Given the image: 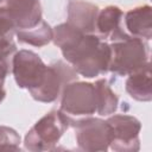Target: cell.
I'll list each match as a JSON object with an SVG mask.
<instances>
[{
	"instance_id": "obj_1",
	"label": "cell",
	"mask_w": 152,
	"mask_h": 152,
	"mask_svg": "<svg viewBox=\"0 0 152 152\" xmlns=\"http://www.w3.org/2000/svg\"><path fill=\"white\" fill-rule=\"evenodd\" d=\"M62 53L74 70L87 78H93L108 71L110 46L100 36L93 33L83 34L72 46L62 50Z\"/></svg>"
},
{
	"instance_id": "obj_2",
	"label": "cell",
	"mask_w": 152,
	"mask_h": 152,
	"mask_svg": "<svg viewBox=\"0 0 152 152\" xmlns=\"http://www.w3.org/2000/svg\"><path fill=\"white\" fill-rule=\"evenodd\" d=\"M109 68L116 76H127L148 63V46L137 37L126 33L120 39L110 42Z\"/></svg>"
},
{
	"instance_id": "obj_3",
	"label": "cell",
	"mask_w": 152,
	"mask_h": 152,
	"mask_svg": "<svg viewBox=\"0 0 152 152\" xmlns=\"http://www.w3.org/2000/svg\"><path fill=\"white\" fill-rule=\"evenodd\" d=\"M70 126V118L61 110H51L38 120L25 135L24 145L30 151L55 150L56 144Z\"/></svg>"
},
{
	"instance_id": "obj_4",
	"label": "cell",
	"mask_w": 152,
	"mask_h": 152,
	"mask_svg": "<svg viewBox=\"0 0 152 152\" xmlns=\"http://www.w3.org/2000/svg\"><path fill=\"white\" fill-rule=\"evenodd\" d=\"M61 112L66 116H91L96 112V94L93 83L70 82L62 93Z\"/></svg>"
},
{
	"instance_id": "obj_5",
	"label": "cell",
	"mask_w": 152,
	"mask_h": 152,
	"mask_svg": "<svg viewBox=\"0 0 152 152\" xmlns=\"http://www.w3.org/2000/svg\"><path fill=\"white\" fill-rule=\"evenodd\" d=\"M106 121L109 126L108 148L119 152H133L139 150V132L141 125L137 118L126 114H114Z\"/></svg>"
},
{
	"instance_id": "obj_6",
	"label": "cell",
	"mask_w": 152,
	"mask_h": 152,
	"mask_svg": "<svg viewBox=\"0 0 152 152\" xmlns=\"http://www.w3.org/2000/svg\"><path fill=\"white\" fill-rule=\"evenodd\" d=\"M74 81H77V72L74 68L63 61H57L48 65L43 82L30 94L36 101L52 102L58 99L63 88Z\"/></svg>"
},
{
	"instance_id": "obj_7",
	"label": "cell",
	"mask_w": 152,
	"mask_h": 152,
	"mask_svg": "<svg viewBox=\"0 0 152 152\" xmlns=\"http://www.w3.org/2000/svg\"><path fill=\"white\" fill-rule=\"evenodd\" d=\"M48 65L33 51L20 50L13 55L12 72L19 88L28 91L40 86L44 80Z\"/></svg>"
},
{
	"instance_id": "obj_8",
	"label": "cell",
	"mask_w": 152,
	"mask_h": 152,
	"mask_svg": "<svg viewBox=\"0 0 152 152\" xmlns=\"http://www.w3.org/2000/svg\"><path fill=\"white\" fill-rule=\"evenodd\" d=\"M77 145L83 151H106L109 147V126L107 121L86 116L71 121Z\"/></svg>"
},
{
	"instance_id": "obj_9",
	"label": "cell",
	"mask_w": 152,
	"mask_h": 152,
	"mask_svg": "<svg viewBox=\"0 0 152 152\" xmlns=\"http://www.w3.org/2000/svg\"><path fill=\"white\" fill-rule=\"evenodd\" d=\"M4 2L15 25V31L31 28L42 20V6L38 0H5Z\"/></svg>"
},
{
	"instance_id": "obj_10",
	"label": "cell",
	"mask_w": 152,
	"mask_h": 152,
	"mask_svg": "<svg viewBox=\"0 0 152 152\" xmlns=\"http://www.w3.org/2000/svg\"><path fill=\"white\" fill-rule=\"evenodd\" d=\"M99 7L83 0H70L68 4V24L84 34L96 31V18Z\"/></svg>"
},
{
	"instance_id": "obj_11",
	"label": "cell",
	"mask_w": 152,
	"mask_h": 152,
	"mask_svg": "<svg viewBox=\"0 0 152 152\" xmlns=\"http://www.w3.org/2000/svg\"><path fill=\"white\" fill-rule=\"evenodd\" d=\"M126 91L137 101H151L152 82H151V64L146 63L140 69L127 75Z\"/></svg>"
},
{
	"instance_id": "obj_12",
	"label": "cell",
	"mask_w": 152,
	"mask_h": 152,
	"mask_svg": "<svg viewBox=\"0 0 152 152\" xmlns=\"http://www.w3.org/2000/svg\"><path fill=\"white\" fill-rule=\"evenodd\" d=\"M125 25L131 36L150 40L152 31L151 6L145 5L128 11L125 15Z\"/></svg>"
},
{
	"instance_id": "obj_13",
	"label": "cell",
	"mask_w": 152,
	"mask_h": 152,
	"mask_svg": "<svg viewBox=\"0 0 152 152\" xmlns=\"http://www.w3.org/2000/svg\"><path fill=\"white\" fill-rule=\"evenodd\" d=\"M15 34L20 43L40 48L52 40L53 31L49 26V24L42 19L36 26L25 30H18L15 31Z\"/></svg>"
},
{
	"instance_id": "obj_14",
	"label": "cell",
	"mask_w": 152,
	"mask_h": 152,
	"mask_svg": "<svg viewBox=\"0 0 152 152\" xmlns=\"http://www.w3.org/2000/svg\"><path fill=\"white\" fill-rule=\"evenodd\" d=\"M96 94V112L99 115L113 114L119 103V99L112 90L110 86L104 78H100L94 83Z\"/></svg>"
},
{
	"instance_id": "obj_15",
	"label": "cell",
	"mask_w": 152,
	"mask_h": 152,
	"mask_svg": "<svg viewBox=\"0 0 152 152\" xmlns=\"http://www.w3.org/2000/svg\"><path fill=\"white\" fill-rule=\"evenodd\" d=\"M122 11L116 6H107L99 11L96 18V30L104 38H109L116 30L120 28Z\"/></svg>"
},
{
	"instance_id": "obj_16",
	"label": "cell",
	"mask_w": 152,
	"mask_h": 152,
	"mask_svg": "<svg viewBox=\"0 0 152 152\" xmlns=\"http://www.w3.org/2000/svg\"><path fill=\"white\" fill-rule=\"evenodd\" d=\"M52 31H53L52 40H53L55 45L61 49V51L72 46L84 34L80 30H77L76 27L71 26L68 23H63V24L57 25L56 27L52 28Z\"/></svg>"
},
{
	"instance_id": "obj_17",
	"label": "cell",
	"mask_w": 152,
	"mask_h": 152,
	"mask_svg": "<svg viewBox=\"0 0 152 152\" xmlns=\"http://www.w3.org/2000/svg\"><path fill=\"white\" fill-rule=\"evenodd\" d=\"M15 53V44L12 37L0 38V77L5 78L10 72V58Z\"/></svg>"
},
{
	"instance_id": "obj_18",
	"label": "cell",
	"mask_w": 152,
	"mask_h": 152,
	"mask_svg": "<svg viewBox=\"0 0 152 152\" xmlns=\"http://www.w3.org/2000/svg\"><path fill=\"white\" fill-rule=\"evenodd\" d=\"M20 137L10 127L0 126V150H19Z\"/></svg>"
},
{
	"instance_id": "obj_19",
	"label": "cell",
	"mask_w": 152,
	"mask_h": 152,
	"mask_svg": "<svg viewBox=\"0 0 152 152\" xmlns=\"http://www.w3.org/2000/svg\"><path fill=\"white\" fill-rule=\"evenodd\" d=\"M15 32V25L8 13L7 7L0 6V38L12 37Z\"/></svg>"
},
{
	"instance_id": "obj_20",
	"label": "cell",
	"mask_w": 152,
	"mask_h": 152,
	"mask_svg": "<svg viewBox=\"0 0 152 152\" xmlns=\"http://www.w3.org/2000/svg\"><path fill=\"white\" fill-rule=\"evenodd\" d=\"M4 81H5V78L0 77V103L2 102V100L5 99V95H6V91L4 88Z\"/></svg>"
},
{
	"instance_id": "obj_21",
	"label": "cell",
	"mask_w": 152,
	"mask_h": 152,
	"mask_svg": "<svg viewBox=\"0 0 152 152\" xmlns=\"http://www.w3.org/2000/svg\"><path fill=\"white\" fill-rule=\"evenodd\" d=\"M4 1H5V0H0V4H1V2H4Z\"/></svg>"
}]
</instances>
